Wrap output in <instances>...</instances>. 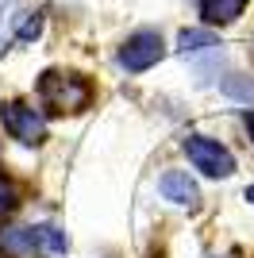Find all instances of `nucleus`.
Listing matches in <instances>:
<instances>
[{
  "mask_svg": "<svg viewBox=\"0 0 254 258\" xmlns=\"http://www.w3.org/2000/svg\"><path fill=\"white\" fill-rule=\"evenodd\" d=\"M162 54H166V46H162L158 31H135V35H127V43L119 46V66L127 74H143L154 62H162Z\"/></svg>",
  "mask_w": 254,
  "mask_h": 258,
  "instance_id": "nucleus-4",
  "label": "nucleus"
},
{
  "mask_svg": "<svg viewBox=\"0 0 254 258\" xmlns=\"http://www.w3.org/2000/svg\"><path fill=\"white\" fill-rule=\"evenodd\" d=\"M220 93L231 100H243V104H254V77L250 74H227L220 81Z\"/></svg>",
  "mask_w": 254,
  "mask_h": 258,
  "instance_id": "nucleus-8",
  "label": "nucleus"
},
{
  "mask_svg": "<svg viewBox=\"0 0 254 258\" xmlns=\"http://www.w3.org/2000/svg\"><path fill=\"white\" fill-rule=\"evenodd\" d=\"M246 127H250V135H254V112H246Z\"/></svg>",
  "mask_w": 254,
  "mask_h": 258,
  "instance_id": "nucleus-13",
  "label": "nucleus"
},
{
  "mask_svg": "<svg viewBox=\"0 0 254 258\" xmlns=\"http://www.w3.org/2000/svg\"><path fill=\"white\" fill-rule=\"evenodd\" d=\"M185 154L201 173L208 177H231L235 173V154L223 147L220 139H208V135H189L185 139Z\"/></svg>",
  "mask_w": 254,
  "mask_h": 258,
  "instance_id": "nucleus-2",
  "label": "nucleus"
},
{
  "mask_svg": "<svg viewBox=\"0 0 254 258\" xmlns=\"http://www.w3.org/2000/svg\"><path fill=\"white\" fill-rule=\"evenodd\" d=\"M177 46H181L185 54H201V50H216V46H220V39H216L212 31H201V27H193V31H181Z\"/></svg>",
  "mask_w": 254,
  "mask_h": 258,
  "instance_id": "nucleus-9",
  "label": "nucleus"
},
{
  "mask_svg": "<svg viewBox=\"0 0 254 258\" xmlns=\"http://www.w3.org/2000/svg\"><path fill=\"white\" fill-rule=\"evenodd\" d=\"M39 97L46 100L50 112H77V108L89 104V85L74 74H42L39 81Z\"/></svg>",
  "mask_w": 254,
  "mask_h": 258,
  "instance_id": "nucleus-1",
  "label": "nucleus"
},
{
  "mask_svg": "<svg viewBox=\"0 0 254 258\" xmlns=\"http://www.w3.org/2000/svg\"><path fill=\"white\" fill-rule=\"evenodd\" d=\"M243 8H246V0H201V16H204V23H212V27L235 23L243 16Z\"/></svg>",
  "mask_w": 254,
  "mask_h": 258,
  "instance_id": "nucleus-6",
  "label": "nucleus"
},
{
  "mask_svg": "<svg viewBox=\"0 0 254 258\" xmlns=\"http://www.w3.org/2000/svg\"><path fill=\"white\" fill-rule=\"evenodd\" d=\"M0 119H4V131H8L12 139H20L23 147H39L46 139V119L31 104L8 100V104H0Z\"/></svg>",
  "mask_w": 254,
  "mask_h": 258,
  "instance_id": "nucleus-3",
  "label": "nucleus"
},
{
  "mask_svg": "<svg viewBox=\"0 0 254 258\" xmlns=\"http://www.w3.org/2000/svg\"><path fill=\"white\" fill-rule=\"evenodd\" d=\"M246 201H254V185H250V189H246Z\"/></svg>",
  "mask_w": 254,
  "mask_h": 258,
  "instance_id": "nucleus-15",
  "label": "nucleus"
},
{
  "mask_svg": "<svg viewBox=\"0 0 254 258\" xmlns=\"http://www.w3.org/2000/svg\"><path fill=\"white\" fill-rule=\"evenodd\" d=\"M35 239H39V247H46L50 254H66V250H70V235H66L62 227H54V224L35 227Z\"/></svg>",
  "mask_w": 254,
  "mask_h": 258,
  "instance_id": "nucleus-10",
  "label": "nucleus"
},
{
  "mask_svg": "<svg viewBox=\"0 0 254 258\" xmlns=\"http://www.w3.org/2000/svg\"><path fill=\"white\" fill-rule=\"evenodd\" d=\"M8 4H12V0H0V16H4V8H8Z\"/></svg>",
  "mask_w": 254,
  "mask_h": 258,
  "instance_id": "nucleus-14",
  "label": "nucleus"
},
{
  "mask_svg": "<svg viewBox=\"0 0 254 258\" xmlns=\"http://www.w3.org/2000/svg\"><path fill=\"white\" fill-rule=\"evenodd\" d=\"M12 208H16V189L0 177V212H12Z\"/></svg>",
  "mask_w": 254,
  "mask_h": 258,
  "instance_id": "nucleus-12",
  "label": "nucleus"
},
{
  "mask_svg": "<svg viewBox=\"0 0 254 258\" xmlns=\"http://www.w3.org/2000/svg\"><path fill=\"white\" fill-rule=\"evenodd\" d=\"M158 193L166 197V201H173V205H197L201 201V189H197V181H193L185 170H166L158 181Z\"/></svg>",
  "mask_w": 254,
  "mask_h": 258,
  "instance_id": "nucleus-5",
  "label": "nucleus"
},
{
  "mask_svg": "<svg viewBox=\"0 0 254 258\" xmlns=\"http://www.w3.org/2000/svg\"><path fill=\"white\" fill-rule=\"evenodd\" d=\"M39 35H42V16H39V12H31V16H27V20L20 23L16 39H20V43H35Z\"/></svg>",
  "mask_w": 254,
  "mask_h": 258,
  "instance_id": "nucleus-11",
  "label": "nucleus"
},
{
  "mask_svg": "<svg viewBox=\"0 0 254 258\" xmlns=\"http://www.w3.org/2000/svg\"><path fill=\"white\" fill-rule=\"evenodd\" d=\"M0 247L8 250V254H16V258L35 254V247H39L35 227H8V231H0Z\"/></svg>",
  "mask_w": 254,
  "mask_h": 258,
  "instance_id": "nucleus-7",
  "label": "nucleus"
}]
</instances>
